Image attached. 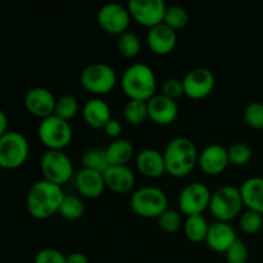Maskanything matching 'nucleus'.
Listing matches in <instances>:
<instances>
[{
  "mask_svg": "<svg viewBox=\"0 0 263 263\" xmlns=\"http://www.w3.org/2000/svg\"><path fill=\"white\" fill-rule=\"evenodd\" d=\"M37 134L40 141L48 151H63L72 141L73 130L68 121L53 115L41 120Z\"/></svg>",
  "mask_w": 263,
  "mask_h": 263,
  "instance_id": "0eeeda50",
  "label": "nucleus"
},
{
  "mask_svg": "<svg viewBox=\"0 0 263 263\" xmlns=\"http://www.w3.org/2000/svg\"><path fill=\"white\" fill-rule=\"evenodd\" d=\"M212 193L210 187L200 181H194L182 187L179 195L180 211L185 216L203 215L210 208Z\"/></svg>",
  "mask_w": 263,
  "mask_h": 263,
  "instance_id": "9d476101",
  "label": "nucleus"
},
{
  "mask_svg": "<svg viewBox=\"0 0 263 263\" xmlns=\"http://www.w3.org/2000/svg\"><path fill=\"white\" fill-rule=\"evenodd\" d=\"M74 184L80 194L90 199L99 198L105 189L103 174L94 170L82 168L81 171L77 172L74 176Z\"/></svg>",
  "mask_w": 263,
  "mask_h": 263,
  "instance_id": "412c9836",
  "label": "nucleus"
},
{
  "mask_svg": "<svg viewBox=\"0 0 263 263\" xmlns=\"http://www.w3.org/2000/svg\"><path fill=\"white\" fill-rule=\"evenodd\" d=\"M79 100L71 94H63L59 98H57L54 115L61 117L62 120H66L69 122V120L76 117V115L79 113Z\"/></svg>",
  "mask_w": 263,
  "mask_h": 263,
  "instance_id": "c85d7f7f",
  "label": "nucleus"
},
{
  "mask_svg": "<svg viewBox=\"0 0 263 263\" xmlns=\"http://www.w3.org/2000/svg\"><path fill=\"white\" fill-rule=\"evenodd\" d=\"M57 98L53 92L46 87L36 86L28 90L25 97L26 109L35 117L44 118L50 117L55 110Z\"/></svg>",
  "mask_w": 263,
  "mask_h": 263,
  "instance_id": "2eb2a0df",
  "label": "nucleus"
},
{
  "mask_svg": "<svg viewBox=\"0 0 263 263\" xmlns=\"http://www.w3.org/2000/svg\"><path fill=\"white\" fill-rule=\"evenodd\" d=\"M157 220H158L159 229L168 234L177 233L184 226V220H182L181 213L174 210L164 211Z\"/></svg>",
  "mask_w": 263,
  "mask_h": 263,
  "instance_id": "2f4dec72",
  "label": "nucleus"
},
{
  "mask_svg": "<svg viewBox=\"0 0 263 263\" xmlns=\"http://www.w3.org/2000/svg\"><path fill=\"white\" fill-rule=\"evenodd\" d=\"M103 130H104V133L107 134L109 138L118 139V136H120L121 133H122V123H121L118 120H116V118H110Z\"/></svg>",
  "mask_w": 263,
  "mask_h": 263,
  "instance_id": "58836bf2",
  "label": "nucleus"
},
{
  "mask_svg": "<svg viewBox=\"0 0 263 263\" xmlns=\"http://www.w3.org/2000/svg\"><path fill=\"white\" fill-rule=\"evenodd\" d=\"M59 215L68 221H76L84 216L85 213V205L81 198L77 195H64L62 204L58 211Z\"/></svg>",
  "mask_w": 263,
  "mask_h": 263,
  "instance_id": "a878e982",
  "label": "nucleus"
},
{
  "mask_svg": "<svg viewBox=\"0 0 263 263\" xmlns=\"http://www.w3.org/2000/svg\"><path fill=\"white\" fill-rule=\"evenodd\" d=\"M229 163V152L226 146L222 144L212 143L200 151L198 156V164L204 174L210 176H216L228 168Z\"/></svg>",
  "mask_w": 263,
  "mask_h": 263,
  "instance_id": "4468645a",
  "label": "nucleus"
},
{
  "mask_svg": "<svg viewBox=\"0 0 263 263\" xmlns=\"http://www.w3.org/2000/svg\"><path fill=\"white\" fill-rule=\"evenodd\" d=\"M243 205L240 189L234 185H223L212 193L208 210L217 221L229 222L240 215Z\"/></svg>",
  "mask_w": 263,
  "mask_h": 263,
  "instance_id": "39448f33",
  "label": "nucleus"
},
{
  "mask_svg": "<svg viewBox=\"0 0 263 263\" xmlns=\"http://www.w3.org/2000/svg\"><path fill=\"white\" fill-rule=\"evenodd\" d=\"M105 187L116 193H127L134 187L136 181L135 174L127 166H109L103 174Z\"/></svg>",
  "mask_w": 263,
  "mask_h": 263,
  "instance_id": "aec40b11",
  "label": "nucleus"
},
{
  "mask_svg": "<svg viewBox=\"0 0 263 263\" xmlns=\"http://www.w3.org/2000/svg\"><path fill=\"white\" fill-rule=\"evenodd\" d=\"M7 127H8V117L5 115L4 110L0 109V138L7 133Z\"/></svg>",
  "mask_w": 263,
  "mask_h": 263,
  "instance_id": "a19ab883",
  "label": "nucleus"
},
{
  "mask_svg": "<svg viewBox=\"0 0 263 263\" xmlns=\"http://www.w3.org/2000/svg\"><path fill=\"white\" fill-rule=\"evenodd\" d=\"M135 162L139 172L151 179H158L166 172L163 153L157 149H143L136 154Z\"/></svg>",
  "mask_w": 263,
  "mask_h": 263,
  "instance_id": "6ab92c4d",
  "label": "nucleus"
},
{
  "mask_svg": "<svg viewBox=\"0 0 263 263\" xmlns=\"http://www.w3.org/2000/svg\"><path fill=\"white\" fill-rule=\"evenodd\" d=\"M123 116L128 123L134 126H139L144 123L148 117V104L143 100L128 99L123 108Z\"/></svg>",
  "mask_w": 263,
  "mask_h": 263,
  "instance_id": "bb28decb",
  "label": "nucleus"
},
{
  "mask_svg": "<svg viewBox=\"0 0 263 263\" xmlns=\"http://www.w3.org/2000/svg\"><path fill=\"white\" fill-rule=\"evenodd\" d=\"M127 8L135 22L152 28L163 23L167 5L163 0H130Z\"/></svg>",
  "mask_w": 263,
  "mask_h": 263,
  "instance_id": "f8f14e48",
  "label": "nucleus"
},
{
  "mask_svg": "<svg viewBox=\"0 0 263 263\" xmlns=\"http://www.w3.org/2000/svg\"><path fill=\"white\" fill-rule=\"evenodd\" d=\"M239 226L246 234H257L263 226V215L254 211L247 210L239 218Z\"/></svg>",
  "mask_w": 263,
  "mask_h": 263,
  "instance_id": "72a5a7b5",
  "label": "nucleus"
},
{
  "mask_svg": "<svg viewBox=\"0 0 263 263\" xmlns=\"http://www.w3.org/2000/svg\"><path fill=\"white\" fill-rule=\"evenodd\" d=\"M184 94L194 100L203 99L213 91L216 85L215 74L211 69L198 67L187 72L182 79Z\"/></svg>",
  "mask_w": 263,
  "mask_h": 263,
  "instance_id": "ddd939ff",
  "label": "nucleus"
},
{
  "mask_svg": "<svg viewBox=\"0 0 263 263\" xmlns=\"http://www.w3.org/2000/svg\"><path fill=\"white\" fill-rule=\"evenodd\" d=\"M81 162L84 168L94 170V171L102 172V174H104L105 170L109 167L107 156H105V149H87V151L82 154Z\"/></svg>",
  "mask_w": 263,
  "mask_h": 263,
  "instance_id": "cd10ccee",
  "label": "nucleus"
},
{
  "mask_svg": "<svg viewBox=\"0 0 263 263\" xmlns=\"http://www.w3.org/2000/svg\"><path fill=\"white\" fill-rule=\"evenodd\" d=\"M67 263H89V259L81 252H73V253L68 254L66 259Z\"/></svg>",
  "mask_w": 263,
  "mask_h": 263,
  "instance_id": "ea45409f",
  "label": "nucleus"
},
{
  "mask_svg": "<svg viewBox=\"0 0 263 263\" xmlns=\"http://www.w3.org/2000/svg\"><path fill=\"white\" fill-rule=\"evenodd\" d=\"M80 84L94 95H104L117 84V73L108 63L95 62L85 67L80 74Z\"/></svg>",
  "mask_w": 263,
  "mask_h": 263,
  "instance_id": "423d86ee",
  "label": "nucleus"
},
{
  "mask_svg": "<svg viewBox=\"0 0 263 263\" xmlns=\"http://www.w3.org/2000/svg\"><path fill=\"white\" fill-rule=\"evenodd\" d=\"M131 14L127 5L121 3H107L98 10L97 21L100 27L110 35H122L131 23Z\"/></svg>",
  "mask_w": 263,
  "mask_h": 263,
  "instance_id": "9b49d317",
  "label": "nucleus"
},
{
  "mask_svg": "<svg viewBox=\"0 0 263 263\" xmlns=\"http://www.w3.org/2000/svg\"><path fill=\"white\" fill-rule=\"evenodd\" d=\"M148 104V117L157 125H170L179 116V105L176 100L156 94L146 102Z\"/></svg>",
  "mask_w": 263,
  "mask_h": 263,
  "instance_id": "dca6fc26",
  "label": "nucleus"
},
{
  "mask_svg": "<svg viewBox=\"0 0 263 263\" xmlns=\"http://www.w3.org/2000/svg\"><path fill=\"white\" fill-rule=\"evenodd\" d=\"M62 186L43 179L30 187L27 194V210L36 220H46L58 213L64 198Z\"/></svg>",
  "mask_w": 263,
  "mask_h": 263,
  "instance_id": "f257e3e1",
  "label": "nucleus"
},
{
  "mask_svg": "<svg viewBox=\"0 0 263 263\" xmlns=\"http://www.w3.org/2000/svg\"><path fill=\"white\" fill-rule=\"evenodd\" d=\"M121 87L128 99L148 102L157 90L154 69L146 63H133L122 73Z\"/></svg>",
  "mask_w": 263,
  "mask_h": 263,
  "instance_id": "7ed1b4c3",
  "label": "nucleus"
},
{
  "mask_svg": "<svg viewBox=\"0 0 263 263\" xmlns=\"http://www.w3.org/2000/svg\"><path fill=\"white\" fill-rule=\"evenodd\" d=\"M208 229H210V223L203 215L187 216L186 220L184 221L185 234H186L187 239L194 243L205 241Z\"/></svg>",
  "mask_w": 263,
  "mask_h": 263,
  "instance_id": "393cba45",
  "label": "nucleus"
},
{
  "mask_svg": "<svg viewBox=\"0 0 263 263\" xmlns=\"http://www.w3.org/2000/svg\"><path fill=\"white\" fill-rule=\"evenodd\" d=\"M244 121L256 130H263V103L252 102L244 109Z\"/></svg>",
  "mask_w": 263,
  "mask_h": 263,
  "instance_id": "f704fd0d",
  "label": "nucleus"
},
{
  "mask_svg": "<svg viewBox=\"0 0 263 263\" xmlns=\"http://www.w3.org/2000/svg\"><path fill=\"white\" fill-rule=\"evenodd\" d=\"M117 49L120 54L125 58H134L141 50V40L136 33L126 31L118 36Z\"/></svg>",
  "mask_w": 263,
  "mask_h": 263,
  "instance_id": "c756f323",
  "label": "nucleus"
},
{
  "mask_svg": "<svg viewBox=\"0 0 263 263\" xmlns=\"http://www.w3.org/2000/svg\"><path fill=\"white\" fill-rule=\"evenodd\" d=\"M30 153V145L23 134L7 131L0 138V167L14 170L22 166Z\"/></svg>",
  "mask_w": 263,
  "mask_h": 263,
  "instance_id": "6e6552de",
  "label": "nucleus"
},
{
  "mask_svg": "<svg viewBox=\"0 0 263 263\" xmlns=\"http://www.w3.org/2000/svg\"><path fill=\"white\" fill-rule=\"evenodd\" d=\"M131 210L144 218H158L168 210L166 193L157 186H143L133 193L130 198Z\"/></svg>",
  "mask_w": 263,
  "mask_h": 263,
  "instance_id": "20e7f679",
  "label": "nucleus"
},
{
  "mask_svg": "<svg viewBox=\"0 0 263 263\" xmlns=\"http://www.w3.org/2000/svg\"><path fill=\"white\" fill-rule=\"evenodd\" d=\"M44 179L62 186L73 176V163L63 151H46L40 161Z\"/></svg>",
  "mask_w": 263,
  "mask_h": 263,
  "instance_id": "1a4fd4ad",
  "label": "nucleus"
},
{
  "mask_svg": "<svg viewBox=\"0 0 263 263\" xmlns=\"http://www.w3.org/2000/svg\"><path fill=\"white\" fill-rule=\"evenodd\" d=\"M109 166H123L131 161L134 156V146L127 139H115L109 145L105 148Z\"/></svg>",
  "mask_w": 263,
  "mask_h": 263,
  "instance_id": "b1692460",
  "label": "nucleus"
},
{
  "mask_svg": "<svg viewBox=\"0 0 263 263\" xmlns=\"http://www.w3.org/2000/svg\"><path fill=\"white\" fill-rule=\"evenodd\" d=\"M146 43H148L149 49L154 54L167 55L176 48L177 33L176 31L172 30L164 23H159V25L149 28L148 35H146Z\"/></svg>",
  "mask_w": 263,
  "mask_h": 263,
  "instance_id": "f3484780",
  "label": "nucleus"
},
{
  "mask_svg": "<svg viewBox=\"0 0 263 263\" xmlns=\"http://www.w3.org/2000/svg\"><path fill=\"white\" fill-rule=\"evenodd\" d=\"M162 95L170 98L172 100L179 99L180 97L184 95V85L182 80L179 79H168L162 85Z\"/></svg>",
  "mask_w": 263,
  "mask_h": 263,
  "instance_id": "4c0bfd02",
  "label": "nucleus"
},
{
  "mask_svg": "<svg viewBox=\"0 0 263 263\" xmlns=\"http://www.w3.org/2000/svg\"><path fill=\"white\" fill-rule=\"evenodd\" d=\"M225 257L228 263H247L249 258L248 247L243 240L236 239L225 252Z\"/></svg>",
  "mask_w": 263,
  "mask_h": 263,
  "instance_id": "c9c22d12",
  "label": "nucleus"
},
{
  "mask_svg": "<svg viewBox=\"0 0 263 263\" xmlns=\"http://www.w3.org/2000/svg\"><path fill=\"white\" fill-rule=\"evenodd\" d=\"M198 149L189 138L177 136L168 141L163 152L166 172L174 177L189 175L198 164Z\"/></svg>",
  "mask_w": 263,
  "mask_h": 263,
  "instance_id": "f03ea898",
  "label": "nucleus"
},
{
  "mask_svg": "<svg viewBox=\"0 0 263 263\" xmlns=\"http://www.w3.org/2000/svg\"><path fill=\"white\" fill-rule=\"evenodd\" d=\"M163 23L175 31L184 28L189 23V13L180 5H170L166 9Z\"/></svg>",
  "mask_w": 263,
  "mask_h": 263,
  "instance_id": "7c9ffc66",
  "label": "nucleus"
},
{
  "mask_svg": "<svg viewBox=\"0 0 263 263\" xmlns=\"http://www.w3.org/2000/svg\"><path fill=\"white\" fill-rule=\"evenodd\" d=\"M236 239H238V235L230 222L216 221L210 225L205 243L212 251L217 253H225Z\"/></svg>",
  "mask_w": 263,
  "mask_h": 263,
  "instance_id": "a211bd4d",
  "label": "nucleus"
},
{
  "mask_svg": "<svg viewBox=\"0 0 263 263\" xmlns=\"http://www.w3.org/2000/svg\"><path fill=\"white\" fill-rule=\"evenodd\" d=\"M67 256L55 248H43L36 253L33 263H67Z\"/></svg>",
  "mask_w": 263,
  "mask_h": 263,
  "instance_id": "e433bc0d",
  "label": "nucleus"
},
{
  "mask_svg": "<svg viewBox=\"0 0 263 263\" xmlns=\"http://www.w3.org/2000/svg\"><path fill=\"white\" fill-rule=\"evenodd\" d=\"M229 152V161L235 166H246L252 159V148L246 143H234L231 144Z\"/></svg>",
  "mask_w": 263,
  "mask_h": 263,
  "instance_id": "473e14b6",
  "label": "nucleus"
},
{
  "mask_svg": "<svg viewBox=\"0 0 263 263\" xmlns=\"http://www.w3.org/2000/svg\"><path fill=\"white\" fill-rule=\"evenodd\" d=\"M239 189L244 205L248 210L263 215V177H249Z\"/></svg>",
  "mask_w": 263,
  "mask_h": 263,
  "instance_id": "5701e85b",
  "label": "nucleus"
},
{
  "mask_svg": "<svg viewBox=\"0 0 263 263\" xmlns=\"http://www.w3.org/2000/svg\"><path fill=\"white\" fill-rule=\"evenodd\" d=\"M82 117L85 122L94 128H104L108 121L112 118L110 107L100 98H91L86 100L82 107Z\"/></svg>",
  "mask_w": 263,
  "mask_h": 263,
  "instance_id": "4be33fe9",
  "label": "nucleus"
}]
</instances>
